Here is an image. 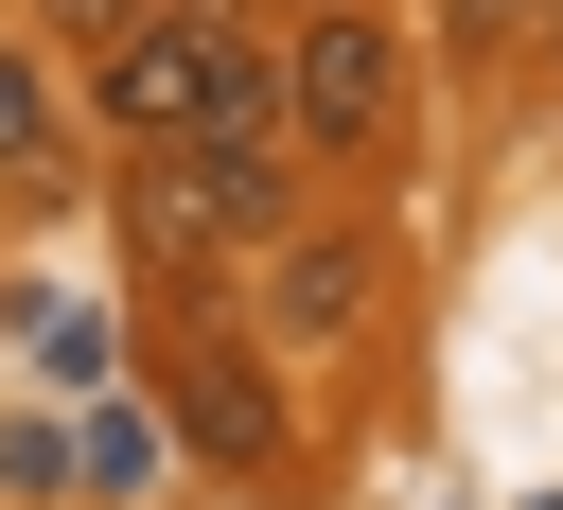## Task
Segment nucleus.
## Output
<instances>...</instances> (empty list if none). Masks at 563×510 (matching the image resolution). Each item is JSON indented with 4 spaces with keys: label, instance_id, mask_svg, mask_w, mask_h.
<instances>
[{
    "label": "nucleus",
    "instance_id": "1",
    "mask_svg": "<svg viewBox=\"0 0 563 510\" xmlns=\"http://www.w3.org/2000/svg\"><path fill=\"white\" fill-rule=\"evenodd\" d=\"M264 106H282V141H299V158L387 141V123H405V18H387V0H299V35H282V70H264Z\"/></svg>",
    "mask_w": 563,
    "mask_h": 510
},
{
    "label": "nucleus",
    "instance_id": "2",
    "mask_svg": "<svg viewBox=\"0 0 563 510\" xmlns=\"http://www.w3.org/2000/svg\"><path fill=\"white\" fill-rule=\"evenodd\" d=\"M264 88V53L229 35V0H141L123 35H106V123L123 141H194L211 106H246Z\"/></svg>",
    "mask_w": 563,
    "mask_h": 510
},
{
    "label": "nucleus",
    "instance_id": "3",
    "mask_svg": "<svg viewBox=\"0 0 563 510\" xmlns=\"http://www.w3.org/2000/svg\"><path fill=\"white\" fill-rule=\"evenodd\" d=\"M369 281H387V264H369L352 229H282V246H264V334H282V352H317V334H352V317H369Z\"/></svg>",
    "mask_w": 563,
    "mask_h": 510
},
{
    "label": "nucleus",
    "instance_id": "4",
    "mask_svg": "<svg viewBox=\"0 0 563 510\" xmlns=\"http://www.w3.org/2000/svg\"><path fill=\"white\" fill-rule=\"evenodd\" d=\"M123 246H141V264H211V246H229L194 141H141V158H123Z\"/></svg>",
    "mask_w": 563,
    "mask_h": 510
},
{
    "label": "nucleus",
    "instance_id": "5",
    "mask_svg": "<svg viewBox=\"0 0 563 510\" xmlns=\"http://www.w3.org/2000/svg\"><path fill=\"white\" fill-rule=\"evenodd\" d=\"M176 422H194L229 475H282V404H264V369H246V352H211V334L176 352Z\"/></svg>",
    "mask_w": 563,
    "mask_h": 510
},
{
    "label": "nucleus",
    "instance_id": "6",
    "mask_svg": "<svg viewBox=\"0 0 563 510\" xmlns=\"http://www.w3.org/2000/svg\"><path fill=\"white\" fill-rule=\"evenodd\" d=\"M35 158H53V70L0 35V176H35Z\"/></svg>",
    "mask_w": 563,
    "mask_h": 510
},
{
    "label": "nucleus",
    "instance_id": "7",
    "mask_svg": "<svg viewBox=\"0 0 563 510\" xmlns=\"http://www.w3.org/2000/svg\"><path fill=\"white\" fill-rule=\"evenodd\" d=\"M545 18H563V0H440V35H457V53H528Z\"/></svg>",
    "mask_w": 563,
    "mask_h": 510
},
{
    "label": "nucleus",
    "instance_id": "8",
    "mask_svg": "<svg viewBox=\"0 0 563 510\" xmlns=\"http://www.w3.org/2000/svg\"><path fill=\"white\" fill-rule=\"evenodd\" d=\"M53 18H70V35H123V18H141V0H53Z\"/></svg>",
    "mask_w": 563,
    "mask_h": 510
},
{
    "label": "nucleus",
    "instance_id": "9",
    "mask_svg": "<svg viewBox=\"0 0 563 510\" xmlns=\"http://www.w3.org/2000/svg\"><path fill=\"white\" fill-rule=\"evenodd\" d=\"M545 35H563V18H545Z\"/></svg>",
    "mask_w": 563,
    "mask_h": 510
}]
</instances>
